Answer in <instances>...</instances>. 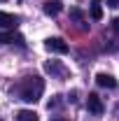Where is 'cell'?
I'll list each match as a JSON object with an SVG mask.
<instances>
[{"instance_id": "6da1fadb", "label": "cell", "mask_w": 119, "mask_h": 121, "mask_svg": "<svg viewBox=\"0 0 119 121\" xmlns=\"http://www.w3.org/2000/svg\"><path fill=\"white\" fill-rule=\"evenodd\" d=\"M42 91H45V82L37 75H30V77H23L12 89V93H16L19 100H23V103H37L40 95H42Z\"/></svg>"}, {"instance_id": "5bb4252c", "label": "cell", "mask_w": 119, "mask_h": 121, "mask_svg": "<svg viewBox=\"0 0 119 121\" xmlns=\"http://www.w3.org/2000/svg\"><path fill=\"white\" fill-rule=\"evenodd\" d=\"M112 28H114V30H117V33H119V16H117V19H114V21H112Z\"/></svg>"}, {"instance_id": "7c38bea8", "label": "cell", "mask_w": 119, "mask_h": 121, "mask_svg": "<svg viewBox=\"0 0 119 121\" xmlns=\"http://www.w3.org/2000/svg\"><path fill=\"white\" fill-rule=\"evenodd\" d=\"M59 105H61V100H56V98L49 100V109H54V107H59Z\"/></svg>"}, {"instance_id": "277c9868", "label": "cell", "mask_w": 119, "mask_h": 121, "mask_svg": "<svg viewBox=\"0 0 119 121\" xmlns=\"http://www.w3.org/2000/svg\"><path fill=\"white\" fill-rule=\"evenodd\" d=\"M45 70L49 72V75H54V77H61V79H65V77L70 75V70L63 68L59 60H47V63H45Z\"/></svg>"}, {"instance_id": "8fae6325", "label": "cell", "mask_w": 119, "mask_h": 121, "mask_svg": "<svg viewBox=\"0 0 119 121\" xmlns=\"http://www.w3.org/2000/svg\"><path fill=\"white\" fill-rule=\"evenodd\" d=\"M70 16H73L75 21H82V19H84V14H82V9H77V7H73V9H70Z\"/></svg>"}, {"instance_id": "2e32d148", "label": "cell", "mask_w": 119, "mask_h": 121, "mask_svg": "<svg viewBox=\"0 0 119 121\" xmlns=\"http://www.w3.org/2000/svg\"><path fill=\"white\" fill-rule=\"evenodd\" d=\"M0 2H5V0H0Z\"/></svg>"}, {"instance_id": "9a60e30c", "label": "cell", "mask_w": 119, "mask_h": 121, "mask_svg": "<svg viewBox=\"0 0 119 121\" xmlns=\"http://www.w3.org/2000/svg\"><path fill=\"white\" fill-rule=\"evenodd\" d=\"M51 121H68V119H63V117H54Z\"/></svg>"}, {"instance_id": "52a82bcc", "label": "cell", "mask_w": 119, "mask_h": 121, "mask_svg": "<svg viewBox=\"0 0 119 121\" xmlns=\"http://www.w3.org/2000/svg\"><path fill=\"white\" fill-rule=\"evenodd\" d=\"M96 84L101 89H117V79L112 75H107V72H98L96 75Z\"/></svg>"}, {"instance_id": "4fadbf2b", "label": "cell", "mask_w": 119, "mask_h": 121, "mask_svg": "<svg viewBox=\"0 0 119 121\" xmlns=\"http://www.w3.org/2000/svg\"><path fill=\"white\" fill-rule=\"evenodd\" d=\"M107 2V7H119V0H105Z\"/></svg>"}, {"instance_id": "7a4b0ae2", "label": "cell", "mask_w": 119, "mask_h": 121, "mask_svg": "<svg viewBox=\"0 0 119 121\" xmlns=\"http://www.w3.org/2000/svg\"><path fill=\"white\" fill-rule=\"evenodd\" d=\"M45 47H47V51H51V54H68V49H70L63 37H47Z\"/></svg>"}, {"instance_id": "30bf717a", "label": "cell", "mask_w": 119, "mask_h": 121, "mask_svg": "<svg viewBox=\"0 0 119 121\" xmlns=\"http://www.w3.org/2000/svg\"><path fill=\"white\" fill-rule=\"evenodd\" d=\"M16 121H40V119L33 109H21V112H16Z\"/></svg>"}, {"instance_id": "5b68a950", "label": "cell", "mask_w": 119, "mask_h": 121, "mask_svg": "<svg viewBox=\"0 0 119 121\" xmlns=\"http://www.w3.org/2000/svg\"><path fill=\"white\" fill-rule=\"evenodd\" d=\"M0 44H26V42H23V35L14 30H0Z\"/></svg>"}, {"instance_id": "8992f818", "label": "cell", "mask_w": 119, "mask_h": 121, "mask_svg": "<svg viewBox=\"0 0 119 121\" xmlns=\"http://www.w3.org/2000/svg\"><path fill=\"white\" fill-rule=\"evenodd\" d=\"M19 26V16L9 14V12H0V28L2 30H14Z\"/></svg>"}, {"instance_id": "3957f363", "label": "cell", "mask_w": 119, "mask_h": 121, "mask_svg": "<svg viewBox=\"0 0 119 121\" xmlns=\"http://www.w3.org/2000/svg\"><path fill=\"white\" fill-rule=\"evenodd\" d=\"M87 107H89L91 114H96V117H101L105 112V105H103V100L98 98V93H89L87 95Z\"/></svg>"}, {"instance_id": "e0dca14e", "label": "cell", "mask_w": 119, "mask_h": 121, "mask_svg": "<svg viewBox=\"0 0 119 121\" xmlns=\"http://www.w3.org/2000/svg\"><path fill=\"white\" fill-rule=\"evenodd\" d=\"M0 121H2V119H0Z\"/></svg>"}, {"instance_id": "ba28073f", "label": "cell", "mask_w": 119, "mask_h": 121, "mask_svg": "<svg viewBox=\"0 0 119 121\" xmlns=\"http://www.w3.org/2000/svg\"><path fill=\"white\" fill-rule=\"evenodd\" d=\"M59 12H61V2H59V0H47V2H45V14L56 16Z\"/></svg>"}, {"instance_id": "9c48e42d", "label": "cell", "mask_w": 119, "mask_h": 121, "mask_svg": "<svg viewBox=\"0 0 119 121\" xmlns=\"http://www.w3.org/2000/svg\"><path fill=\"white\" fill-rule=\"evenodd\" d=\"M91 19L93 21L103 19V5H101V0H91Z\"/></svg>"}]
</instances>
